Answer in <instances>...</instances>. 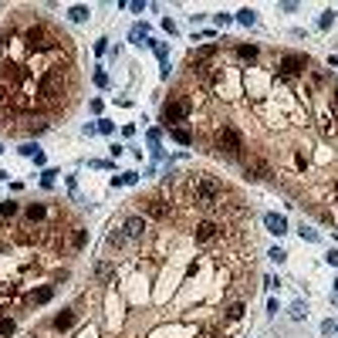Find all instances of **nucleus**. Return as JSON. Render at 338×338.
Listing matches in <instances>:
<instances>
[{
  "label": "nucleus",
  "instance_id": "f257e3e1",
  "mask_svg": "<svg viewBox=\"0 0 338 338\" xmlns=\"http://www.w3.org/2000/svg\"><path fill=\"white\" fill-rule=\"evenodd\" d=\"M210 149L220 152V156H227V159H240V162H244L247 135L240 132L234 122H223V125H216L213 132H210Z\"/></svg>",
  "mask_w": 338,
  "mask_h": 338
},
{
  "label": "nucleus",
  "instance_id": "f03ea898",
  "mask_svg": "<svg viewBox=\"0 0 338 338\" xmlns=\"http://www.w3.org/2000/svg\"><path fill=\"white\" fill-rule=\"evenodd\" d=\"M274 68H277V78L294 81V78H301L304 71L311 68V58H308V54H281Z\"/></svg>",
  "mask_w": 338,
  "mask_h": 338
},
{
  "label": "nucleus",
  "instance_id": "7ed1b4c3",
  "mask_svg": "<svg viewBox=\"0 0 338 338\" xmlns=\"http://www.w3.org/2000/svg\"><path fill=\"white\" fill-rule=\"evenodd\" d=\"M142 213L152 216V220H169V216L176 213V203H166V200H159V196H149V200H142Z\"/></svg>",
  "mask_w": 338,
  "mask_h": 338
},
{
  "label": "nucleus",
  "instance_id": "20e7f679",
  "mask_svg": "<svg viewBox=\"0 0 338 338\" xmlns=\"http://www.w3.org/2000/svg\"><path fill=\"white\" fill-rule=\"evenodd\" d=\"M122 230H125V237H129V240H146L152 227H149L146 216H129V220L122 223Z\"/></svg>",
  "mask_w": 338,
  "mask_h": 338
},
{
  "label": "nucleus",
  "instance_id": "39448f33",
  "mask_svg": "<svg viewBox=\"0 0 338 338\" xmlns=\"http://www.w3.org/2000/svg\"><path fill=\"white\" fill-rule=\"evenodd\" d=\"M75 321H78V311H75V308H65L61 315H54L51 328H54V331H68V328L75 325Z\"/></svg>",
  "mask_w": 338,
  "mask_h": 338
},
{
  "label": "nucleus",
  "instance_id": "423d86ee",
  "mask_svg": "<svg viewBox=\"0 0 338 338\" xmlns=\"http://www.w3.org/2000/svg\"><path fill=\"white\" fill-rule=\"evenodd\" d=\"M244 311H247V304H244V298H234V301L227 304L223 318H227V321H240V318H244Z\"/></svg>",
  "mask_w": 338,
  "mask_h": 338
},
{
  "label": "nucleus",
  "instance_id": "0eeeda50",
  "mask_svg": "<svg viewBox=\"0 0 338 338\" xmlns=\"http://www.w3.org/2000/svg\"><path fill=\"white\" fill-rule=\"evenodd\" d=\"M169 135H173L176 142H183V146H193V139H196V135H193L186 125H173V129H169Z\"/></svg>",
  "mask_w": 338,
  "mask_h": 338
},
{
  "label": "nucleus",
  "instance_id": "6e6552de",
  "mask_svg": "<svg viewBox=\"0 0 338 338\" xmlns=\"http://www.w3.org/2000/svg\"><path fill=\"white\" fill-rule=\"evenodd\" d=\"M125 244H129V237H125V230H122V227H112V234H108V247L122 250Z\"/></svg>",
  "mask_w": 338,
  "mask_h": 338
},
{
  "label": "nucleus",
  "instance_id": "1a4fd4ad",
  "mask_svg": "<svg viewBox=\"0 0 338 338\" xmlns=\"http://www.w3.org/2000/svg\"><path fill=\"white\" fill-rule=\"evenodd\" d=\"M51 294H54V284H44V288H37V291L31 294V304H44V301H51Z\"/></svg>",
  "mask_w": 338,
  "mask_h": 338
},
{
  "label": "nucleus",
  "instance_id": "9d476101",
  "mask_svg": "<svg viewBox=\"0 0 338 338\" xmlns=\"http://www.w3.org/2000/svg\"><path fill=\"white\" fill-rule=\"evenodd\" d=\"M44 216H47V210L41 203H31V206H27V220H31V223H41Z\"/></svg>",
  "mask_w": 338,
  "mask_h": 338
},
{
  "label": "nucleus",
  "instance_id": "9b49d317",
  "mask_svg": "<svg viewBox=\"0 0 338 338\" xmlns=\"http://www.w3.org/2000/svg\"><path fill=\"white\" fill-rule=\"evenodd\" d=\"M267 230L281 237V234H288V223H284L281 216H274V213H270V216H267Z\"/></svg>",
  "mask_w": 338,
  "mask_h": 338
},
{
  "label": "nucleus",
  "instance_id": "f8f14e48",
  "mask_svg": "<svg viewBox=\"0 0 338 338\" xmlns=\"http://www.w3.org/2000/svg\"><path fill=\"white\" fill-rule=\"evenodd\" d=\"M17 210H21V206H17L14 200H4V203H0V216H4V220H11V216H17Z\"/></svg>",
  "mask_w": 338,
  "mask_h": 338
},
{
  "label": "nucleus",
  "instance_id": "ddd939ff",
  "mask_svg": "<svg viewBox=\"0 0 338 338\" xmlns=\"http://www.w3.org/2000/svg\"><path fill=\"white\" fill-rule=\"evenodd\" d=\"M237 58H240V61H257V47H247V44H237Z\"/></svg>",
  "mask_w": 338,
  "mask_h": 338
},
{
  "label": "nucleus",
  "instance_id": "4468645a",
  "mask_svg": "<svg viewBox=\"0 0 338 338\" xmlns=\"http://www.w3.org/2000/svg\"><path fill=\"white\" fill-rule=\"evenodd\" d=\"M14 318H0V338H7V335H14Z\"/></svg>",
  "mask_w": 338,
  "mask_h": 338
},
{
  "label": "nucleus",
  "instance_id": "2eb2a0df",
  "mask_svg": "<svg viewBox=\"0 0 338 338\" xmlns=\"http://www.w3.org/2000/svg\"><path fill=\"white\" fill-rule=\"evenodd\" d=\"M88 240V230H75V240H71V250H81Z\"/></svg>",
  "mask_w": 338,
  "mask_h": 338
},
{
  "label": "nucleus",
  "instance_id": "dca6fc26",
  "mask_svg": "<svg viewBox=\"0 0 338 338\" xmlns=\"http://www.w3.org/2000/svg\"><path fill=\"white\" fill-rule=\"evenodd\" d=\"M237 21H240V24H247V27H250V24L257 21V17H254V11H240V14H237Z\"/></svg>",
  "mask_w": 338,
  "mask_h": 338
},
{
  "label": "nucleus",
  "instance_id": "f3484780",
  "mask_svg": "<svg viewBox=\"0 0 338 338\" xmlns=\"http://www.w3.org/2000/svg\"><path fill=\"white\" fill-rule=\"evenodd\" d=\"M71 17H75V21H85V17H88V7H71Z\"/></svg>",
  "mask_w": 338,
  "mask_h": 338
},
{
  "label": "nucleus",
  "instance_id": "a211bd4d",
  "mask_svg": "<svg viewBox=\"0 0 338 338\" xmlns=\"http://www.w3.org/2000/svg\"><path fill=\"white\" fill-rule=\"evenodd\" d=\"M95 85H101V88H105V85H108V75H105V71H95Z\"/></svg>",
  "mask_w": 338,
  "mask_h": 338
},
{
  "label": "nucleus",
  "instance_id": "6ab92c4d",
  "mask_svg": "<svg viewBox=\"0 0 338 338\" xmlns=\"http://www.w3.org/2000/svg\"><path fill=\"white\" fill-rule=\"evenodd\" d=\"M54 176H58V173H54V169H47V173H44V176H41V183H44V186H51V183H54Z\"/></svg>",
  "mask_w": 338,
  "mask_h": 338
},
{
  "label": "nucleus",
  "instance_id": "aec40b11",
  "mask_svg": "<svg viewBox=\"0 0 338 338\" xmlns=\"http://www.w3.org/2000/svg\"><path fill=\"white\" fill-rule=\"evenodd\" d=\"M328 264H335V267H338V250H331V254H328Z\"/></svg>",
  "mask_w": 338,
  "mask_h": 338
},
{
  "label": "nucleus",
  "instance_id": "412c9836",
  "mask_svg": "<svg viewBox=\"0 0 338 338\" xmlns=\"http://www.w3.org/2000/svg\"><path fill=\"white\" fill-rule=\"evenodd\" d=\"M335 105H338V85H335Z\"/></svg>",
  "mask_w": 338,
  "mask_h": 338
},
{
  "label": "nucleus",
  "instance_id": "4be33fe9",
  "mask_svg": "<svg viewBox=\"0 0 338 338\" xmlns=\"http://www.w3.org/2000/svg\"><path fill=\"white\" fill-rule=\"evenodd\" d=\"M335 291H338V281H335Z\"/></svg>",
  "mask_w": 338,
  "mask_h": 338
}]
</instances>
